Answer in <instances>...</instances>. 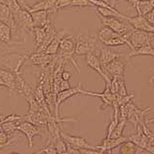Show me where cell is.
I'll return each instance as SVG.
<instances>
[{
    "mask_svg": "<svg viewBox=\"0 0 154 154\" xmlns=\"http://www.w3.org/2000/svg\"><path fill=\"white\" fill-rule=\"evenodd\" d=\"M0 87H7V84L6 83L4 82V80H2V78L0 77Z\"/></svg>",
    "mask_w": 154,
    "mask_h": 154,
    "instance_id": "obj_36",
    "label": "cell"
},
{
    "mask_svg": "<svg viewBox=\"0 0 154 154\" xmlns=\"http://www.w3.org/2000/svg\"><path fill=\"white\" fill-rule=\"evenodd\" d=\"M126 21L133 27L135 30H140L147 32H154V26L151 25L146 19L144 18V16L137 14L135 17H129L127 16Z\"/></svg>",
    "mask_w": 154,
    "mask_h": 154,
    "instance_id": "obj_11",
    "label": "cell"
},
{
    "mask_svg": "<svg viewBox=\"0 0 154 154\" xmlns=\"http://www.w3.org/2000/svg\"><path fill=\"white\" fill-rule=\"evenodd\" d=\"M154 83V74L150 76V78H149V84H150V86H152Z\"/></svg>",
    "mask_w": 154,
    "mask_h": 154,
    "instance_id": "obj_37",
    "label": "cell"
},
{
    "mask_svg": "<svg viewBox=\"0 0 154 154\" xmlns=\"http://www.w3.org/2000/svg\"><path fill=\"white\" fill-rule=\"evenodd\" d=\"M32 34H34V48H38L44 41V39H45V36H46L45 26L33 28Z\"/></svg>",
    "mask_w": 154,
    "mask_h": 154,
    "instance_id": "obj_23",
    "label": "cell"
},
{
    "mask_svg": "<svg viewBox=\"0 0 154 154\" xmlns=\"http://www.w3.org/2000/svg\"><path fill=\"white\" fill-rule=\"evenodd\" d=\"M75 51L74 54L83 56L89 53H94L97 50H100L99 41L95 38L89 34H79L75 38Z\"/></svg>",
    "mask_w": 154,
    "mask_h": 154,
    "instance_id": "obj_1",
    "label": "cell"
},
{
    "mask_svg": "<svg viewBox=\"0 0 154 154\" xmlns=\"http://www.w3.org/2000/svg\"><path fill=\"white\" fill-rule=\"evenodd\" d=\"M68 7H77V8H86V7H95L89 0H71Z\"/></svg>",
    "mask_w": 154,
    "mask_h": 154,
    "instance_id": "obj_28",
    "label": "cell"
},
{
    "mask_svg": "<svg viewBox=\"0 0 154 154\" xmlns=\"http://www.w3.org/2000/svg\"><path fill=\"white\" fill-rule=\"evenodd\" d=\"M100 1H103V2H105V3H107V4H110V5H112V4L110 3V1H109V0H100Z\"/></svg>",
    "mask_w": 154,
    "mask_h": 154,
    "instance_id": "obj_40",
    "label": "cell"
},
{
    "mask_svg": "<svg viewBox=\"0 0 154 154\" xmlns=\"http://www.w3.org/2000/svg\"><path fill=\"white\" fill-rule=\"evenodd\" d=\"M21 121H14V122H2L1 126L4 129V132L9 136H13L15 132L17 131V126Z\"/></svg>",
    "mask_w": 154,
    "mask_h": 154,
    "instance_id": "obj_25",
    "label": "cell"
},
{
    "mask_svg": "<svg viewBox=\"0 0 154 154\" xmlns=\"http://www.w3.org/2000/svg\"><path fill=\"white\" fill-rule=\"evenodd\" d=\"M132 6L136 9L137 14L145 16L154 7V0H137V2Z\"/></svg>",
    "mask_w": 154,
    "mask_h": 154,
    "instance_id": "obj_17",
    "label": "cell"
},
{
    "mask_svg": "<svg viewBox=\"0 0 154 154\" xmlns=\"http://www.w3.org/2000/svg\"><path fill=\"white\" fill-rule=\"evenodd\" d=\"M144 18L147 20V21L151 24V25L154 26V7L152 8V10L149 12V13H147L146 15L144 16Z\"/></svg>",
    "mask_w": 154,
    "mask_h": 154,
    "instance_id": "obj_31",
    "label": "cell"
},
{
    "mask_svg": "<svg viewBox=\"0 0 154 154\" xmlns=\"http://www.w3.org/2000/svg\"><path fill=\"white\" fill-rule=\"evenodd\" d=\"M119 152L124 153V154H134V153H140L143 152V149L140 148L139 146H137L135 143H133L132 141L126 140L122 143L119 145Z\"/></svg>",
    "mask_w": 154,
    "mask_h": 154,
    "instance_id": "obj_22",
    "label": "cell"
},
{
    "mask_svg": "<svg viewBox=\"0 0 154 154\" xmlns=\"http://www.w3.org/2000/svg\"><path fill=\"white\" fill-rule=\"evenodd\" d=\"M36 154H40V153H49V154H56L57 153V150L54 146V143H47V146L44 147L42 149H40L37 152H35Z\"/></svg>",
    "mask_w": 154,
    "mask_h": 154,
    "instance_id": "obj_30",
    "label": "cell"
},
{
    "mask_svg": "<svg viewBox=\"0 0 154 154\" xmlns=\"http://www.w3.org/2000/svg\"><path fill=\"white\" fill-rule=\"evenodd\" d=\"M127 123V120L125 119H120V121L118 122V124L116 125L115 129H113V132L111 133V136L109 139H117V137H120L123 136V131H124V128L126 126Z\"/></svg>",
    "mask_w": 154,
    "mask_h": 154,
    "instance_id": "obj_26",
    "label": "cell"
},
{
    "mask_svg": "<svg viewBox=\"0 0 154 154\" xmlns=\"http://www.w3.org/2000/svg\"><path fill=\"white\" fill-rule=\"evenodd\" d=\"M54 143V146L57 150V153H66V149H67V144L66 141L63 140V139L62 136L58 137L57 139H55L53 141Z\"/></svg>",
    "mask_w": 154,
    "mask_h": 154,
    "instance_id": "obj_27",
    "label": "cell"
},
{
    "mask_svg": "<svg viewBox=\"0 0 154 154\" xmlns=\"http://www.w3.org/2000/svg\"><path fill=\"white\" fill-rule=\"evenodd\" d=\"M81 90H82V84H78V86L66 88V90H60L57 93V95L55 97V116H59V107L64 101H66L67 99H69L70 97L74 96L75 94H80Z\"/></svg>",
    "mask_w": 154,
    "mask_h": 154,
    "instance_id": "obj_7",
    "label": "cell"
},
{
    "mask_svg": "<svg viewBox=\"0 0 154 154\" xmlns=\"http://www.w3.org/2000/svg\"><path fill=\"white\" fill-rule=\"evenodd\" d=\"M125 1H127V2H129L131 5H134L136 2H137V0H125Z\"/></svg>",
    "mask_w": 154,
    "mask_h": 154,
    "instance_id": "obj_39",
    "label": "cell"
},
{
    "mask_svg": "<svg viewBox=\"0 0 154 154\" xmlns=\"http://www.w3.org/2000/svg\"><path fill=\"white\" fill-rule=\"evenodd\" d=\"M145 122H146L147 124H154V117L151 119H148V120H145Z\"/></svg>",
    "mask_w": 154,
    "mask_h": 154,
    "instance_id": "obj_38",
    "label": "cell"
},
{
    "mask_svg": "<svg viewBox=\"0 0 154 154\" xmlns=\"http://www.w3.org/2000/svg\"><path fill=\"white\" fill-rule=\"evenodd\" d=\"M130 42L132 43V45L135 48H139L140 46L146 45V44L151 43V38H150V32L140 31V30H135L132 31L131 35L129 36Z\"/></svg>",
    "mask_w": 154,
    "mask_h": 154,
    "instance_id": "obj_9",
    "label": "cell"
},
{
    "mask_svg": "<svg viewBox=\"0 0 154 154\" xmlns=\"http://www.w3.org/2000/svg\"><path fill=\"white\" fill-rule=\"evenodd\" d=\"M71 78V74L69 72H66V71H63L62 72V79L64 80H69Z\"/></svg>",
    "mask_w": 154,
    "mask_h": 154,
    "instance_id": "obj_34",
    "label": "cell"
},
{
    "mask_svg": "<svg viewBox=\"0 0 154 154\" xmlns=\"http://www.w3.org/2000/svg\"><path fill=\"white\" fill-rule=\"evenodd\" d=\"M99 15V14H98ZM99 19L100 23L103 24L104 27H107L109 29H111L112 31H114L115 32L119 34H125L128 31H131V26L127 25L123 22H121L122 20L116 17H103V16L99 15Z\"/></svg>",
    "mask_w": 154,
    "mask_h": 154,
    "instance_id": "obj_6",
    "label": "cell"
},
{
    "mask_svg": "<svg viewBox=\"0 0 154 154\" xmlns=\"http://www.w3.org/2000/svg\"><path fill=\"white\" fill-rule=\"evenodd\" d=\"M70 2H71V0H56L55 6H54V12L56 13L57 11L64 9L66 7H68Z\"/></svg>",
    "mask_w": 154,
    "mask_h": 154,
    "instance_id": "obj_29",
    "label": "cell"
},
{
    "mask_svg": "<svg viewBox=\"0 0 154 154\" xmlns=\"http://www.w3.org/2000/svg\"><path fill=\"white\" fill-rule=\"evenodd\" d=\"M80 94H86V95H91V96H97L100 98V100L103 101V107L105 108L107 106H112L113 101L115 100V94H113L111 92L110 88H109V84H105V88L103 92H92V91H86L82 90H81Z\"/></svg>",
    "mask_w": 154,
    "mask_h": 154,
    "instance_id": "obj_12",
    "label": "cell"
},
{
    "mask_svg": "<svg viewBox=\"0 0 154 154\" xmlns=\"http://www.w3.org/2000/svg\"><path fill=\"white\" fill-rule=\"evenodd\" d=\"M15 139H16L15 137H10V139L8 140L7 143H1V144H0V151H1L3 148H5L6 146H8V145H10L11 143H13L14 141H15Z\"/></svg>",
    "mask_w": 154,
    "mask_h": 154,
    "instance_id": "obj_33",
    "label": "cell"
},
{
    "mask_svg": "<svg viewBox=\"0 0 154 154\" xmlns=\"http://www.w3.org/2000/svg\"><path fill=\"white\" fill-rule=\"evenodd\" d=\"M60 136L63 137V140L66 141L67 145H69V146H72L74 148H77V149H81V148L97 149L96 146H91V145L87 143V140L85 137L70 136V135H68V133H64L63 129L60 131Z\"/></svg>",
    "mask_w": 154,
    "mask_h": 154,
    "instance_id": "obj_10",
    "label": "cell"
},
{
    "mask_svg": "<svg viewBox=\"0 0 154 154\" xmlns=\"http://www.w3.org/2000/svg\"><path fill=\"white\" fill-rule=\"evenodd\" d=\"M17 131L23 133L26 136V139L28 141V147H33V137L36 136H39L40 137H43L41 131L39 129V127L33 125L28 121L23 120L17 126Z\"/></svg>",
    "mask_w": 154,
    "mask_h": 154,
    "instance_id": "obj_5",
    "label": "cell"
},
{
    "mask_svg": "<svg viewBox=\"0 0 154 154\" xmlns=\"http://www.w3.org/2000/svg\"><path fill=\"white\" fill-rule=\"evenodd\" d=\"M75 41L76 39L73 36H68V35L64 36L60 44V48L58 51L59 53L58 59L62 60L63 62L70 61L73 64V66L77 69V72H80L79 65L77 64V62L73 58L74 51H75Z\"/></svg>",
    "mask_w": 154,
    "mask_h": 154,
    "instance_id": "obj_2",
    "label": "cell"
},
{
    "mask_svg": "<svg viewBox=\"0 0 154 154\" xmlns=\"http://www.w3.org/2000/svg\"><path fill=\"white\" fill-rule=\"evenodd\" d=\"M1 120H2V116H1V114H0V122H1Z\"/></svg>",
    "mask_w": 154,
    "mask_h": 154,
    "instance_id": "obj_41",
    "label": "cell"
},
{
    "mask_svg": "<svg viewBox=\"0 0 154 154\" xmlns=\"http://www.w3.org/2000/svg\"><path fill=\"white\" fill-rule=\"evenodd\" d=\"M48 14L49 12L46 10H39L31 12V18L33 22V28L35 27H44L48 21Z\"/></svg>",
    "mask_w": 154,
    "mask_h": 154,
    "instance_id": "obj_18",
    "label": "cell"
},
{
    "mask_svg": "<svg viewBox=\"0 0 154 154\" xmlns=\"http://www.w3.org/2000/svg\"><path fill=\"white\" fill-rule=\"evenodd\" d=\"M148 144L153 145V146H154V136L148 137Z\"/></svg>",
    "mask_w": 154,
    "mask_h": 154,
    "instance_id": "obj_35",
    "label": "cell"
},
{
    "mask_svg": "<svg viewBox=\"0 0 154 154\" xmlns=\"http://www.w3.org/2000/svg\"><path fill=\"white\" fill-rule=\"evenodd\" d=\"M119 34H117L114 31H112L111 29H109L107 27H104L103 28L102 30L99 31L98 32V38H99V40L100 43L103 44H105L106 41H108L109 39L114 38V36L118 35Z\"/></svg>",
    "mask_w": 154,
    "mask_h": 154,
    "instance_id": "obj_24",
    "label": "cell"
},
{
    "mask_svg": "<svg viewBox=\"0 0 154 154\" xmlns=\"http://www.w3.org/2000/svg\"><path fill=\"white\" fill-rule=\"evenodd\" d=\"M71 86L69 84V80H63L62 82L60 84V90H66V88H69Z\"/></svg>",
    "mask_w": 154,
    "mask_h": 154,
    "instance_id": "obj_32",
    "label": "cell"
},
{
    "mask_svg": "<svg viewBox=\"0 0 154 154\" xmlns=\"http://www.w3.org/2000/svg\"><path fill=\"white\" fill-rule=\"evenodd\" d=\"M13 31L11 28L0 21V41L4 44H14L12 41V38H13Z\"/></svg>",
    "mask_w": 154,
    "mask_h": 154,
    "instance_id": "obj_20",
    "label": "cell"
},
{
    "mask_svg": "<svg viewBox=\"0 0 154 154\" xmlns=\"http://www.w3.org/2000/svg\"><path fill=\"white\" fill-rule=\"evenodd\" d=\"M143 55L152 56V57H154V47L151 45V43L131 50V52H130L127 56V59L135 57V56H143Z\"/></svg>",
    "mask_w": 154,
    "mask_h": 154,
    "instance_id": "obj_19",
    "label": "cell"
},
{
    "mask_svg": "<svg viewBox=\"0 0 154 154\" xmlns=\"http://www.w3.org/2000/svg\"><path fill=\"white\" fill-rule=\"evenodd\" d=\"M85 56H86V59L85 60H86V64L88 66L98 73V74L105 80V84H110V78H109V77L105 74V72L103 71L99 56L94 53H89Z\"/></svg>",
    "mask_w": 154,
    "mask_h": 154,
    "instance_id": "obj_13",
    "label": "cell"
},
{
    "mask_svg": "<svg viewBox=\"0 0 154 154\" xmlns=\"http://www.w3.org/2000/svg\"><path fill=\"white\" fill-rule=\"evenodd\" d=\"M29 56L30 54L28 53L22 54L18 52H9L2 56L1 63L8 70L13 72L14 74H18V73H21L23 63L29 59Z\"/></svg>",
    "mask_w": 154,
    "mask_h": 154,
    "instance_id": "obj_3",
    "label": "cell"
},
{
    "mask_svg": "<svg viewBox=\"0 0 154 154\" xmlns=\"http://www.w3.org/2000/svg\"><path fill=\"white\" fill-rule=\"evenodd\" d=\"M0 77L2 80L6 83L7 87L9 88L11 91H14L15 90V83H16V75L10 70H5V69L0 68Z\"/></svg>",
    "mask_w": 154,
    "mask_h": 154,
    "instance_id": "obj_21",
    "label": "cell"
},
{
    "mask_svg": "<svg viewBox=\"0 0 154 154\" xmlns=\"http://www.w3.org/2000/svg\"><path fill=\"white\" fill-rule=\"evenodd\" d=\"M13 17L19 31H22L26 34H32L33 22H32V18L29 12L23 8H21L17 13L13 14Z\"/></svg>",
    "mask_w": 154,
    "mask_h": 154,
    "instance_id": "obj_4",
    "label": "cell"
},
{
    "mask_svg": "<svg viewBox=\"0 0 154 154\" xmlns=\"http://www.w3.org/2000/svg\"><path fill=\"white\" fill-rule=\"evenodd\" d=\"M0 21L9 26L13 31L18 30L13 17V14H12L10 8L7 6V4L3 0H0Z\"/></svg>",
    "mask_w": 154,
    "mask_h": 154,
    "instance_id": "obj_15",
    "label": "cell"
},
{
    "mask_svg": "<svg viewBox=\"0 0 154 154\" xmlns=\"http://www.w3.org/2000/svg\"><path fill=\"white\" fill-rule=\"evenodd\" d=\"M122 57H118L111 62H109L105 66L103 67L105 74L110 77H119V78H125V67L126 64L123 61Z\"/></svg>",
    "mask_w": 154,
    "mask_h": 154,
    "instance_id": "obj_8",
    "label": "cell"
},
{
    "mask_svg": "<svg viewBox=\"0 0 154 154\" xmlns=\"http://www.w3.org/2000/svg\"><path fill=\"white\" fill-rule=\"evenodd\" d=\"M66 35V31H64V30L57 31L55 36L53 38V39L50 41V43L46 46V48L43 50V52L41 54H47V55H56V54H58L60 41H62V39Z\"/></svg>",
    "mask_w": 154,
    "mask_h": 154,
    "instance_id": "obj_14",
    "label": "cell"
},
{
    "mask_svg": "<svg viewBox=\"0 0 154 154\" xmlns=\"http://www.w3.org/2000/svg\"><path fill=\"white\" fill-rule=\"evenodd\" d=\"M100 61L102 66H105L106 64H108L109 62H111L112 60H114L118 57H124V54L121 53H117V52L113 51L111 49L106 47H100Z\"/></svg>",
    "mask_w": 154,
    "mask_h": 154,
    "instance_id": "obj_16",
    "label": "cell"
}]
</instances>
